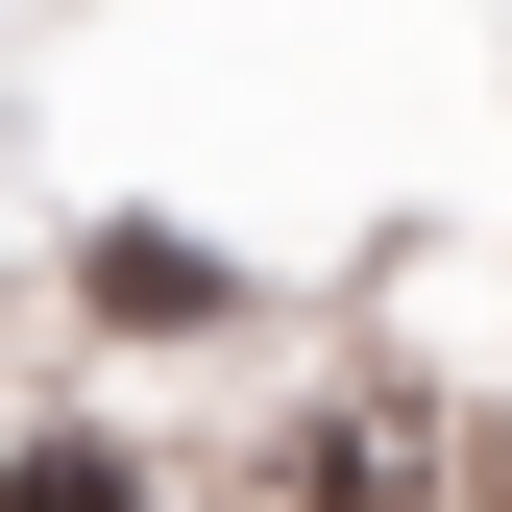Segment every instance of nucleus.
Returning <instances> with one entry per match:
<instances>
[{"mask_svg":"<svg viewBox=\"0 0 512 512\" xmlns=\"http://www.w3.org/2000/svg\"><path fill=\"white\" fill-rule=\"evenodd\" d=\"M220 293H244L220 244H171V220H98V317H147V342H196Z\"/></svg>","mask_w":512,"mask_h":512,"instance_id":"1","label":"nucleus"},{"mask_svg":"<svg viewBox=\"0 0 512 512\" xmlns=\"http://www.w3.org/2000/svg\"><path fill=\"white\" fill-rule=\"evenodd\" d=\"M0 512H147V488H122L98 439H25V464H0Z\"/></svg>","mask_w":512,"mask_h":512,"instance_id":"2","label":"nucleus"}]
</instances>
